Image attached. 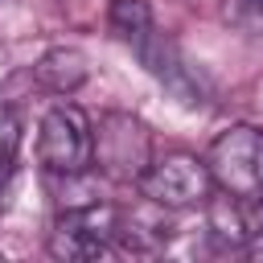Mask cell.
<instances>
[{"instance_id":"obj_1","label":"cell","mask_w":263,"mask_h":263,"mask_svg":"<svg viewBox=\"0 0 263 263\" xmlns=\"http://www.w3.org/2000/svg\"><path fill=\"white\" fill-rule=\"evenodd\" d=\"M123 234L127 230H123L119 210L95 197V201L62 205V214L49 230V251L58 259H95V255H107Z\"/></svg>"},{"instance_id":"obj_2","label":"cell","mask_w":263,"mask_h":263,"mask_svg":"<svg viewBox=\"0 0 263 263\" xmlns=\"http://www.w3.org/2000/svg\"><path fill=\"white\" fill-rule=\"evenodd\" d=\"M136 185L152 205H164V210H193V205H205L214 193L210 164L205 156H193V152L152 156V164L140 173Z\"/></svg>"},{"instance_id":"obj_3","label":"cell","mask_w":263,"mask_h":263,"mask_svg":"<svg viewBox=\"0 0 263 263\" xmlns=\"http://www.w3.org/2000/svg\"><path fill=\"white\" fill-rule=\"evenodd\" d=\"M37 160L53 177L90 173V164H95V132H90V119H86L82 107L58 103V107L45 111V119L37 127Z\"/></svg>"},{"instance_id":"obj_4","label":"cell","mask_w":263,"mask_h":263,"mask_svg":"<svg viewBox=\"0 0 263 263\" xmlns=\"http://www.w3.org/2000/svg\"><path fill=\"white\" fill-rule=\"evenodd\" d=\"M205 164L222 193L263 197V127H251V123L226 127L210 144Z\"/></svg>"},{"instance_id":"obj_5","label":"cell","mask_w":263,"mask_h":263,"mask_svg":"<svg viewBox=\"0 0 263 263\" xmlns=\"http://www.w3.org/2000/svg\"><path fill=\"white\" fill-rule=\"evenodd\" d=\"M95 132V164L111 177V181H140V173L152 164V132L123 111H107L99 115V123H90Z\"/></svg>"},{"instance_id":"obj_6","label":"cell","mask_w":263,"mask_h":263,"mask_svg":"<svg viewBox=\"0 0 263 263\" xmlns=\"http://www.w3.org/2000/svg\"><path fill=\"white\" fill-rule=\"evenodd\" d=\"M210 210V234L226 247H251L255 238H263V197H247V193H222L205 201Z\"/></svg>"},{"instance_id":"obj_7","label":"cell","mask_w":263,"mask_h":263,"mask_svg":"<svg viewBox=\"0 0 263 263\" xmlns=\"http://www.w3.org/2000/svg\"><path fill=\"white\" fill-rule=\"evenodd\" d=\"M86 74H90V58H86L78 45H53V49H45V53L37 58V66H33V78H37L45 90H53V95H74V90L86 82Z\"/></svg>"},{"instance_id":"obj_8","label":"cell","mask_w":263,"mask_h":263,"mask_svg":"<svg viewBox=\"0 0 263 263\" xmlns=\"http://www.w3.org/2000/svg\"><path fill=\"white\" fill-rule=\"evenodd\" d=\"M111 33L127 49H136L144 37H152L156 33V21H152L148 0H111Z\"/></svg>"},{"instance_id":"obj_9","label":"cell","mask_w":263,"mask_h":263,"mask_svg":"<svg viewBox=\"0 0 263 263\" xmlns=\"http://www.w3.org/2000/svg\"><path fill=\"white\" fill-rule=\"evenodd\" d=\"M16 148H21V123H16V115H12V111H4V107H0V173H8V168H12Z\"/></svg>"},{"instance_id":"obj_10","label":"cell","mask_w":263,"mask_h":263,"mask_svg":"<svg viewBox=\"0 0 263 263\" xmlns=\"http://www.w3.org/2000/svg\"><path fill=\"white\" fill-rule=\"evenodd\" d=\"M247 251H251V255H259V259H263V238H255V242H251V247H247Z\"/></svg>"},{"instance_id":"obj_11","label":"cell","mask_w":263,"mask_h":263,"mask_svg":"<svg viewBox=\"0 0 263 263\" xmlns=\"http://www.w3.org/2000/svg\"><path fill=\"white\" fill-rule=\"evenodd\" d=\"M0 78H4V53H0Z\"/></svg>"}]
</instances>
